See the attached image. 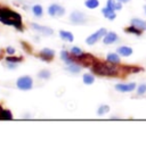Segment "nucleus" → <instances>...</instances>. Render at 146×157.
Here are the masks:
<instances>
[{
    "label": "nucleus",
    "mask_w": 146,
    "mask_h": 157,
    "mask_svg": "<svg viewBox=\"0 0 146 157\" xmlns=\"http://www.w3.org/2000/svg\"><path fill=\"white\" fill-rule=\"evenodd\" d=\"M115 89L120 92H130L136 89V84L135 83H128V84H116Z\"/></svg>",
    "instance_id": "nucleus-10"
},
{
    "label": "nucleus",
    "mask_w": 146,
    "mask_h": 157,
    "mask_svg": "<svg viewBox=\"0 0 146 157\" xmlns=\"http://www.w3.org/2000/svg\"><path fill=\"white\" fill-rule=\"evenodd\" d=\"M66 71L71 72L73 74H77V73H80L81 67H80L79 64H70V65L66 67Z\"/></svg>",
    "instance_id": "nucleus-19"
},
{
    "label": "nucleus",
    "mask_w": 146,
    "mask_h": 157,
    "mask_svg": "<svg viewBox=\"0 0 146 157\" xmlns=\"http://www.w3.org/2000/svg\"><path fill=\"white\" fill-rule=\"evenodd\" d=\"M13 115L10 110H5L0 106V120H12Z\"/></svg>",
    "instance_id": "nucleus-18"
},
{
    "label": "nucleus",
    "mask_w": 146,
    "mask_h": 157,
    "mask_svg": "<svg viewBox=\"0 0 146 157\" xmlns=\"http://www.w3.org/2000/svg\"><path fill=\"white\" fill-rule=\"evenodd\" d=\"M102 13H103V15L105 16L106 18H109L110 21H113L115 17H116V14H115L114 9H112V8L107 7V6L105 8H103Z\"/></svg>",
    "instance_id": "nucleus-12"
},
{
    "label": "nucleus",
    "mask_w": 146,
    "mask_h": 157,
    "mask_svg": "<svg viewBox=\"0 0 146 157\" xmlns=\"http://www.w3.org/2000/svg\"><path fill=\"white\" fill-rule=\"evenodd\" d=\"M83 82H85V84H87V86L93 84V83L95 82V78H94V75L85 74L83 75Z\"/></svg>",
    "instance_id": "nucleus-22"
},
{
    "label": "nucleus",
    "mask_w": 146,
    "mask_h": 157,
    "mask_svg": "<svg viewBox=\"0 0 146 157\" xmlns=\"http://www.w3.org/2000/svg\"><path fill=\"white\" fill-rule=\"evenodd\" d=\"M119 2H121V4H126V2H129L130 0H118Z\"/></svg>",
    "instance_id": "nucleus-31"
},
{
    "label": "nucleus",
    "mask_w": 146,
    "mask_h": 157,
    "mask_svg": "<svg viewBox=\"0 0 146 157\" xmlns=\"http://www.w3.org/2000/svg\"><path fill=\"white\" fill-rule=\"evenodd\" d=\"M91 71L95 74L101 75V76H115L118 75L119 70L118 67L115 66V64L112 63H103L99 60H96L95 63L91 66Z\"/></svg>",
    "instance_id": "nucleus-2"
},
{
    "label": "nucleus",
    "mask_w": 146,
    "mask_h": 157,
    "mask_svg": "<svg viewBox=\"0 0 146 157\" xmlns=\"http://www.w3.org/2000/svg\"><path fill=\"white\" fill-rule=\"evenodd\" d=\"M107 62H110L112 64H119L120 63V57H119L118 54H114V52H110L107 55Z\"/></svg>",
    "instance_id": "nucleus-16"
},
{
    "label": "nucleus",
    "mask_w": 146,
    "mask_h": 157,
    "mask_svg": "<svg viewBox=\"0 0 146 157\" xmlns=\"http://www.w3.org/2000/svg\"><path fill=\"white\" fill-rule=\"evenodd\" d=\"M73 60L79 65H82L85 67L93 66V64L96 62V59L94 58V56L90 54H81L78 56H73Z\"/></svg>",
    "instance_id": "nucleus-3"
},
{
    "label": "nucleus",
    "mask_w": 146,
    "mask_h": 157,
    "mask_svg": "<svg viewBox=\"0 0 146 157\" xmlns=\"http://www.w3.org/2000/svg\"><path fill=\"white\" fill-rule=\"evenodd\" d=\"M71 54L73 56H78V55H81L82 54V50L80 49L79 47H73L71 49Z\"/></svg>",
    "instance_id": "nucleus-28"
},
{
    "label": "nucleus",
    "mask_w": 146,
    "mask_h": 157,
    "mask_svg": "<svg viewBox=\"0 0 146 157\" xmlns=\"http://www.w3.org/2000/svg\"><path fill=\"white\" fill-rule=\"evenodd\" d=\"M107 112H110V106H107V105H102V106L98 108V110H97V114L104 115V114H106Z\"/></svg>",
    "instance_id": "nucleus-25"
},
{
    "label": "nucleus",
    "mask_w": 146,
    "mask_h": 157,
    "mask_svg": "<svg viewBox=\"0 0 146 157\" xmlns=\"http://www.w3.org/2000/svg\"><path fill=\"white\" fill-rule=\"evenodd\" d=\"M118 40V34L114 33V32H110V33H106L104 38H103V42L105 44H112L114 43L115 41Z\"/></svg>",
    "instance_id": "nucleus-11"
},
{
    "label": "nucleus",
    "mask_w": 146,
    "mask_h": 157,
    "mask_svg": "<svg viewBox=\"0 0 146 157\" xmlns=\"http://www.w3.org/2000/svg\"><path fill=\"white\" fill-rule=\"evenodd\" d=\"M131 25H132V26H136V28L139 29V30H142V31H145L146 30V22L145 21L139 20V18L131 20Z\"/></svg>",
    "instance_id": "nucleus-13"
},
{
    "label": "nucleus",
    "mask_w": 146,
    "mask_h": 157,
    "mask_svg": "<svg viewBox=\"0 0 146 157\" xmlns=\"http://www.w3.org/2000/svg\"><path fill=\"white\" fill-rule=\"evenodd\" d=\"M32 12H33V15L37 16V17H41L42 14H44V10H42V7L40 5H34L32 7Z\"/></svg>",
    "instance_id": "nucleus-20"
},
{
    "label": "nucleus",
    "mask_w": 146,
    "mask_h": 157,
    "mask_svg": "<svg viewBox=\"0 0 146 157\" xmlns=\"http://www.w3.org/2000/svg\"><path fill=\"white\" fill-rule=\"evenodd\" d=\"M70 18H71V22L75 25H81V24H85L86 23V20H87V17L86 15L81 12H73L70 16Z\"/></svg>",
    "instance_id": "nucleus-7"
},
{
    "label": "nucleus",
    "mask_w": 146,
    "mask_h": 157,
    "mask_svg": "<svg viewBox=\"0 0 146 157\" xmlns=\"http://www.w3.org/2000/svg\"><path fill=\"white\" fill-rule=\"evenodd\" d=\"M22 44H23L24 47H25V48H24V49H25V50H26V51H29V52H31V47H30V46H29V44H26V43H25V42H22Z\"/></svg>",
    "instance_id": "nucleus-30"
},
{
    "label": "nucleus",
    "mask_w": 146,
    "mask_h": 157,
    "mask_svg": "<svg viewBox=\"0 0 146 157\" xmlns=\"http://www.w3.org/2000/svg\"><path fill=\"white\" fill-rule=\"evenodd\" d=\"M0 58H1V57H0Z\"/></svg>",
    "instance_id": "nucleus-33"
},
{
    "label": "nucleus",
    "mask_w": 146,
    "mask_h": 157,
    "mask_svg": "<svg viewBox=\"0 0 146 157\" xmlns=\"http://www.w3.org/2000/svg\"><path fill=\"white\" fill-rule=\"evenodd\" d=\"M106 34V29H99L98 31L95 32L94 34H91V36H89L86 39V43L87 44H89V46H91V44H95L97 41H98L99 39H102V38H104V36Z\"/></svg>",
    "instance_id": "nucleus-5"
},
{
    "label": "nucleus",
    "mask_w": 146,
    "mask_h": 157,
    "mask_svg": "<svg viewBox=\"0 0 146 157\" xmlns=\"http://www.w3.org/2000/svg\"><path fill=\"white\" fill-rule=\"evenodd\" d=\"M6 51H7V54H9V55H14V54H15V49L12 47H8L7 49H6Z\"/></svg>",
    "instance_id": "nucleus-29"
},
{
    "label": "nucleus",
    "mask_w": 146,
    "mask_h": 157,
    "mask_svg": "<svg viewBox=\"0 0 146 157\" xmlns=\"http://www.w3.org/2000/svg\"><path fill=\"white\" fill-rule=\"evenodd\" d=\"M38 76L40 78H44V80H48V78H50V72L48 71V70H42V71H40L38 73Z\"/></svg>",
    "instance_id": "nucleus-24"
},
{
    "label": "nucleus",
    "mask_w": 146,
    "mask_h": 157,
    "mask_svg": "<svg viewBox=\"0 0 146 157\" xmlns=\"http://www.w3.org/2000/svg\"><path fill=\"white\" fill-rule=\"evenodd\" d=\"M118 54L121 56H124V57H128L132 54V49L130 47H127V46H123V47H119L118 48Z\"/></svg>",
    "instance_id": "nucleus-15"
},
{
    "label": "nucleus",
    "mask_w": 146,
    "mask_h": 157,
    "mask_svg": "<svg viewBox=\"0 0 146 157\" xmlns=\"http://www.w3.org/2000/svg\"><path fill=\"white\" fill-rule=\"evenodd\" d=\"M144 10H145V13H146V6H144Z\"/></svg>",
    "instance_id": "nucleus-32"
},
{
    "label": "nucleus",
    "mask_w": 146,
    "mask_h": 157,
    "mask_svg": "<svg viewBox=\"0 0 146 157\" xmlns=\"http://www.w3.org/2000/svg\"><path fill=\"white\" fill-rule=\"evenodd\" d=\"M54 55H55V51L49 49V48H45L39 52V57L42 60H46V62H50L54 58Z\"/></svg>",
    "instance_id": "nucleus-9"
},
{
    "label": "nucleus",
    "mask_w": 146,
    "mask_h": 157,
    "mask_svg": "<svg viewBox=\"0 0 146 157\" xmlns=\"http://www.w3.org/2000/svg\"><path fill=\"white\" fill-rule=\"evenodd\" d=\"M59 36L64 40V41H67V42H72L74 40V36L72 34L71 32H67V31H59Z\"/></svg>",
    "instance_id": "nucleus-14"
},
{
    "label": "nucleus",
    "mask_w": 146,
    "mask_h": 157,
    "mask_svg": "<svg viewBox=\"0 0 146 157\" xmlns=\"http://www.w3.org/2000/svg\"><path fill=\"white\" fill-rule=\"evenodd\" d=\"M0 22L5 25H10L20 31H23L22 16L9 8H0Z\"/></svg>",
    "instance_id": "nucleus-1"
},
{
    "label": "nucleus",
    "mask_w": 146,
    "mask_h": 157,
    "mask_svg": "<svg viewBox=\"0 0 146 157\" xmlns=\"http://www.w3.org/2000/svg\"><path fill=\"white\" fill-rule=\"evenodd\" d=\"M126 32L127 33H134V34H136V36H140L142 34V30H139V29H137L136 26H129V28L126 29Z\"/></svg>",
    "instance_id": "nucleus-23"
},
{
    "label": "nucleus",
    "mask_w": 146,
    "mask_h": 157,
    "mask_svg": "<svg viewBox=\"0 0 146 157\" xmlns=\"http://www.w3.org/2000/svg\"><path fill=\"white\" fill-rule=\"evenodd\" d=\"M107 7L112 8L114 10H120L122 8V4L121 2H116L115 0H107Z\"/></svg>",
    "instance_id": "nucleus-17"
},
{
    "label": "nucleus",
    "mask_w": 146,
    "mask_h": 157,
    "mask_svg": "<svg viewBox=\"0 0 146 157\" xmlns=\"http://www.w3.org/2000/svg\"><path fill=\"white\" fill-rule=\"evenodd\" d=\"M48 14L53 17H59V16H63L65 14V9L59 5L53 4L48 7Z\"/></svg>",
    "instance_id": "nucleus-6"
},
{
    "label": "nucleus",
    "mask_w": 146,
    "mask_h": 157,
    "mask_svg": "<svg viewBox=\"0 0 146 157\" xmlns=\"http://www.w3.org/2000/svg\"><path fill=\"white\" fill-rule=\"evenodd\" d=\"M6 60H7V62H9V63L16 64V63H18V62H22V60H23V58H22V57H7V58H6Z\"/></svg>",
    "instance_id": "nucleus-26"
},
{
    "label": "nucleus",
    "mask_w": 146,
    "mask_h": 157,
    "mask_svg": "<svg viewBox=\"0 0 146 157\" xmlns=\"http://www.w3.org/2000/svg\"><path fill=\"white\" fill-rule=\"evenodd\" d=\"M16 84H17V88H18V89L26 91V90H31L32 89L33 81H32V78H30V76L26 75V76H22V78H18Z\"/></svg>",
    "instance_id": "nucleus-4"
},
{
    "label": "nucleus",
    "mask_w": 146,
    "mask_h": 157,
    "mask_svg": "<svg viewBox=\"0 0 146 157\" xmlns=\"http://www.w3.org/2000/svg\"><path fill=\"white\" fill-rule=\"evenodd\" d=\"M85 5H86V7L89 8V9H95V8H97L99 6V1L98 0H87V1L85 2Z\"/></svg>",
    "instance_id": "nucleus-21"
},
{
    "label": "nucleus",
    "mask_w": 146,
    "mask_h": 157,
    "mask_svg": "<svg viewBox=\"0 0 146 157\" xmlns=\"http://www.w3.org/2000/svg\"><path fill=\"white\" fill-rule=\"evenodd\" d=\"M145 92H146V84L143 83V84H140V86H138V89H137V94H138V96H142V94H144Z\"/></svg>",
    "instance_id": "nucleus-27"
},
{
    "label": "nucleus",
    "mask_w": 146,
    "mask_h": 157,
    "mask_svg": "<svg viewBox=\"0 0 146 157\" xmlns=\"http://www.w3.org/2000/svg\"><path fill=\"white\" fill-rule=\"evenodd\" d=\"M31 28L33 29V30H36L37 32L41 33L42 36H51V34L54 33V31H53L50 28H48V26H42V25H40V24L32 23Z\"/></svg>",
    "instance_id": "nucleus-8"
}]
</instances>
